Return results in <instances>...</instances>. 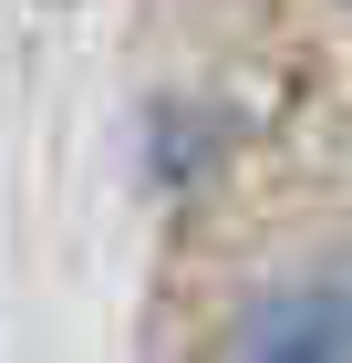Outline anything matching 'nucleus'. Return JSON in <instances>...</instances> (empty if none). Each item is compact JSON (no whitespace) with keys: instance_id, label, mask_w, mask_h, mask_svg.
<instances>
[{"instance_id":"obj_1","label":"nucleus","mask_w":352,"mask_h":363,"mask_svg":"<svg viewBox=\"0 0 352 363\" xmlns=\"http://www.w3.org/2000/svg\"><path fill=\"white\" fill-rule=\"evenodd\" d=\"M228 363H352V280H290L239 322Z\"/></svg>"}]
</instances>
